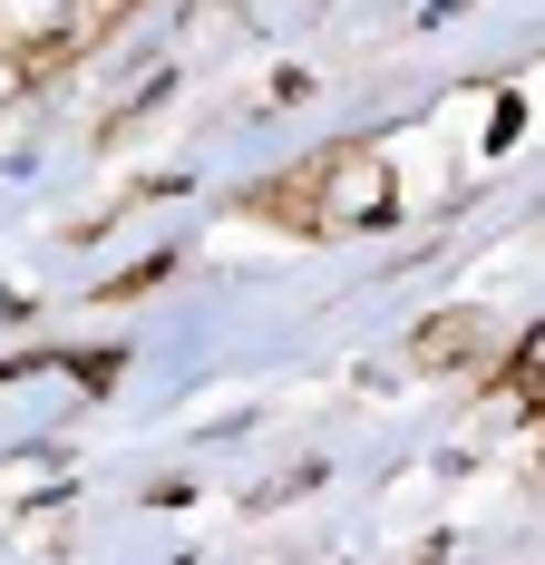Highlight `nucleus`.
Masks as SVG:
<instances>
[{
  "mask_svg": "<svg viewBox=\"0 0 545 565\" xmlns=\"http://www.w3.org/2000/svg\"><path fill=\"white\" fill-rule=\"evenodd\" d=\"M478 351H488V322H478V312H448V322H429V332L409 341V361H478Z\"/></svg>",
  "mask_w": 545,
  "mask_h": 565,
  "instance_id": "nucleus-1",
  "label": "nucleus"
},
{
  "mask_svg": "<svg viewBox=\"0 0 545 565\" xmlns=\"http://www.w3.org/2000/svg\"><path fill=\"white\" fill-rule=\"evenodd\" d=\"M165 274H175V254H147V264H137V274H117V282H108V302H127V292H157Z\"/></svg>",
  "mask_w": 545,
  "mask_h": 565,
  "instance_id": "nucleus-2",
  "label": "nucleus"
}]
</instances>
